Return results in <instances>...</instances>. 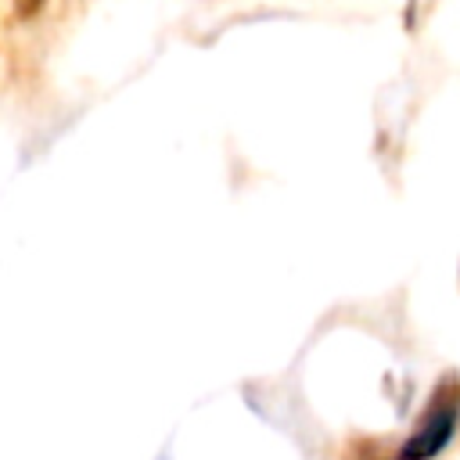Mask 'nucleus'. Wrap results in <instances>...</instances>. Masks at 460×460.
Wrapping results in <instances>:
<instances>
[{"label": "nucleus", "instance_id": "f257e3e1", "mask_svg": "<svg viewBox=\"0 0 460 460\" xmlns=\"http://www.w3.org/2000/svg\"><path fill=\"white\" fill-rule=\"evenodd\" d=\"M456 417H460V392L456 385H449L431 399L424 424L406 438V446L399 449V460H431L435 453H442L446 442L453 438Z\"/></svg>", "mask_w": 460, "mask_h": 460}]
</instances>
